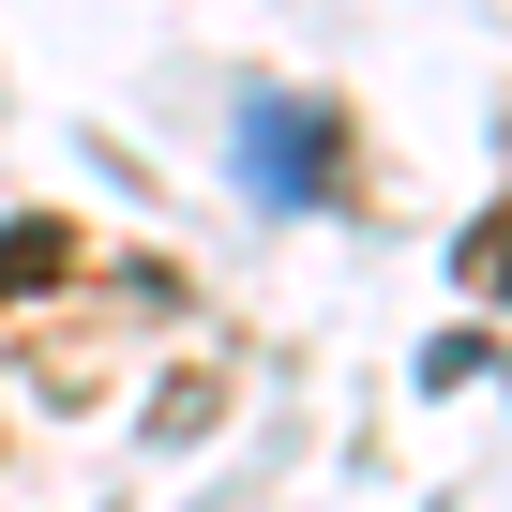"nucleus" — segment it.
<instances>
[{
  "label": "nucleus",
  "mask_w": 512,
  "mask_h": 512,
  "mask_svg": "<svg viewBox=\"0 0 512 512\" xmlns=\"http://www.w3.org/2000/svg\"><path fill=\"white\" fill-rule=\"evenodd\" d=\"M241 181L272 196V211H332L347 196V121L302 106V91H256L241 106Z\"/></svg>",
  "instance_id": "nucleus-1"
},
{
  "label": "nucleus",
  "mask_w": 512,
  "mask_h": 512,
  "mask_svg": "<svg viewBox=\"0 0 512 512\" xmlns=\"http://www.w3.org/2000/svg\"><path fill=\"white\" fill-rule=\"evenodd\" d=\"M61 256H76V241H61L46 211H31V226H0V302H16V287H46V272H61Z\"/></svg>",
  "instance_id": "nucleus-2"
},
{
  "label": "nucleus",
  "mask_w": 512,
  "mask_h": 512,
  "mask_svg": "<svg viewBox=\"0 0 512 512\" xmlns=\"http://www.w3.org/2000/svg\"><path fill=\"white\" fill-rule=\"evenodd\" d=\"M467 272H482V287L512 302V211H482V226H467Z\"/></svg>",
  "instance_id": "nucleus-3"
}]
</instances>
